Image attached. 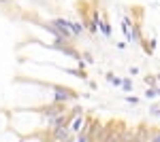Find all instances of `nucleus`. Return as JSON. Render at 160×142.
Instances as JSON below:
<instances>
[{
    "label": "nucleus",
    "mask_w": 160,
    "mask_h": 142,
    "mask_svg": "<svg viewBox=\"0 0 160 142\" xmlns=\"http://www.w3.org/2000/svg\"><path fill=\"white\" fill-rule=\"evenodd\" d=\"M51 91H53V102H58V104H66V102H75L79 95L75 89L71 87H62V85H51L49 87Z\"/></svg>",
    "instance_id": "1"
},
{
    "label": "nucleus",
    "mask_w": 160,
    "mask_h": 142,
    "mask_svg": "<svg viewBox=\"0 0 160 142\" xmlns=\"http://www.w3.org/2000/svg\"><path fill=\"white\" fill-rule=\"evenodd\" d=\"M51 24H53L56 28H58V30H60V34L64 36V40H66V43L75 38L73 32H71V25H73V21H71V19H64V17H56V19H51Z\"/></svg>",
    "instance_id": "2"
},
{
    "label": "nucleus",
    "mask_w": 160,
    "mask_h": 142,
    "mask_svg": "<svg viewBox=\"0 0 160 142\" xmlns=\"http://www.w3.org/2000/svg\"><path fill=\"white\" fill-rule=\"evenodd\" d=\"M49 136L53 138V142H75V134L71 131V127H56L49 131Z\"/></svg>",
    "instance_id": "3"
},
{
    "label": "nucleus",
    "mask_w": 160,
    "mask_h": 142,
    "mask_svg": "<svg viewBox=\"0 0 160 142\" xmlns=\"http://www.w3.org/2000/svg\"><path fill=\"white\" fill-rule=\"evenodd\" d=\"M152 130H154V127H148V125H139V127H135V142H149V138H152Z\"/></svg>",
    "instance_id": "4"
},
{
    "label": "nucleus",
    "mask_w": 160,
    "mask_h": 142,
    "mask_svg": "<svg viewBox=\"0 0 160 142\" xmlns=\"http://www.w3.org/2000/svg\"><path fill=\"white\" fill-rule=\"evenodd\" d=\"M83 125H86V117H83V115H79V117H75L73 121H71V131L77 136V134H81Z\"/></svg>",
    "instance_id": "5"
},
{
    "label": "nucleus",
    "mask_w": 160,
    "mask_h": 142,
    "mask_svg": "<svg viewBox=\"0 0 160 142\" xmlns=\"http://www.w3.org/2000/svg\"><path fill=\"white\" fill-rule=\"evenodd\" d=\"M120 142H135V127H124L120 134Z\"/></svg>",
    "instance_id": "6"
},
{
    "label": "nucleus",
    "mask_w": 160,
    "mask_h": 142,
    "mask_svg": "<svg viewBox=\"0 0 160 142\" xmlns=\"http://www.w3.org/2000/svg\"><path fill=\"white\" fill-rule=\"evenodd\" d=\"M98 30H100V34H102V36L111 38V25H109V21H107L105 17H100V19H98Z\"/></svg>",
    "instance_id": "7"
},
{
    "label": "nucleus",
    "mask_w": 160,
    "mask_h": 142,
    "mask_svg": "<svg viewBox=\"0 0 160 142\" xmlns=\"http://www.w3.org/2000/svg\"><path fill=\"white\" fill-rule=\"evenodd\" d=\"M83 28H86L90 34H98V24L92 21V17H83Z\"/></svg>",
    "instance_id": "8"
},
{
    "label": "nucleus",
    "mask_w": 160,
    "mask_h": 142,
    "mask_svg": "<svg viewBox=\"0 0 160 142\" xmlns=\"http://www.w3.org/2000/svg\"><path fill=\"white\" fill-rule=\"evenodd\" d=\"M130 28H132V30H130V34H132V43H143L145 38H143V34H141V25L132 24Z\"/></svg>",
    "instance_id": "9"
},
{
    "label": "nucleus",
    "mask_w": 160,
    "mask_h": 142,
    "mask_svg": "<svg viewBox=\"0 0 160 142\" xmlns=\"http://www.w3.org/2000/svg\"><path fill=\"white\" fill-rule=\"evenodd\" d=\"M141 45H143V51H145L148 55H152V53H154V49H156V45H158V43H156L154 38H149V40H143Z\"/></svg>",
    "instance_id": "10"
},
{
    "label": "nucleus",
    "mask_w": 160,
    "mask_h": 142,
    "mask_svg": "<svg viewBox=\"0 0 160 142\" xmlns=\"http://www.w3.org/2000/svg\"><path fill=\"white\" fill-rule=\"evenodd\" d=\"M107 81H109V85H113V87H122V76H115L113 72H107Z\"/></svg>",
    "instance_id": "11"
},
{
    "label": "nucleus",
    "mask_w": 160,
    "mask_h": 142,
    "mask_svg": "<svg viewBox=\"0 0 160 142\" xmlns=\"http://www.w3.org/2000/svg\"><path fill=\"white\" fill-rule=\"evenodd\" d=\"M71 32H73V36H81L83 32H86V28H83V24H79V21H73Z\"/></svg>",
    "instance_id": "12"
},
{
    "label": "nucleus",
    "mask_w": 160,
    "mask_h": 142,
    "mask_svg": "<svg viewBox=\"0 0 160 142\" xmlns=\"http://www.w3.org/2000/svg\"><path fill=\"white\" fill-rule=\"evenodd\" d=\"M143 83L148 85V87H152V89H156V87H160V85H158V79H156L154 74H148V76L143 79Z\"/></svg>",
    "instance_id": "13"
},
{
    "label": "nucleus",
    "mask_w": 160,
    "mask_h": 142,
    "mask_svg": "<svg viewBox=\"0 0 160 142\" xmlns=\"http://www.w3.org/2000/svg\"><path fill=\"white\" fill-rule=\"evenodd\" d=\"M122 89L126 91V94H130V91L135 89V83H132V79H124V81H122Z\"/></svg>",
    "instance_id": "14"
},
{
    "label": "nucleus",
    "mask_w": 160,
    "mask_h": 142,
    "mask_svg": "<svg viewBox=\"0 0 160 142\" xmlns=\"http://www.w3.org/2000/svg\"><path fill=\"white\" fill-rule=\"evenodd\" d=\"M81 62H86V64H94L92 53H90V51H81Z\"/></svg>",
    "instance_id": "15"
},
{
    "label": "nucleus",
    "mask_w": 160,
    "mask_h": 142,
    "mask_svg": "<svg viewBox=\"0 0 160 142\" xmlns=\"http://www.w3.org/2000/svg\"><path fill=\"white\" fill-rule=\"evenodd\" d=\"M75 142H92V138H90L88 134H77V136H75Z\"/></svg>",
    "instance_id": "16"
},
{
    "label": "nucleus",
    "mask_w": 160,
    "mask_h": 142,
    "mask_svg": "<svg viewBox=\"0 0 160 142\" xmlns=\"http://www.w3.org/2000/svg\"><path fill=\"white\" fill-rule=\"evenodd\" d=\"M124 100H126V102H128V104H132V106H137V104H139V102H141V100H139V98H137V95H126V98H124Z\"/></svg>",
    "instance_id": "17"
},
{
    "label": "nucleus",
    "mask_w": 160,
    "mask_h": 142,
    "mask_svg": "<svg viewBox=\"0 0 160 142\" xmlns=\"http://www.w3.org/2000/svg\"><path fill=\"white\" fill-rule=\"evenodd\" d=\"M143 95H145L148 100H154V98H156L158 94H156V89H152V87H148V89H145V94H143Z\"/></svg>",
    "instance_id": "18"
},
{
    "label": "nucleus",
    "mask_w": 160,
    "mask_h": 142,
    "mask_svg": "<svg viewBox=\"0 0 160 142\" xmlns=\"http://www.w3.org/2000/svg\"><path fill=\"white\" fill-rule=\"evenodd\" d=\"M149 142H160V130H152V138H149Z\"/></svg>",
    "instance_id": "19"
},
{
    "label": "nucleus",
    "mask_w": 160,
    "mask_h": 142,
    "mask_svg": "<svg viewBox=\"0 0 160 142\" xmlns=\"http://www.w3.org/2000/svg\"><path fill=\"white\" fill-rule=\"evenodd\" d=\"M149 115H152V117H158V112H160V106L158 104H152V106H149V110H148Z\"/></svg>",
    "instance_id": "20"
},
{
    "label": "nucleus",
    "mask_w": 160,
    "mask_h": 142,
    "mask_svg": "<svg viewBox=\"0 0 160 142\" xmlns=\"http://www.w3.org/2000/svg\"><path fill=\"white\" fill-rule=\"evenodd\" d=\"M115 47L120 49V51H124V49L128 47V43H126V40H122V43H115Z\"/></svg>",
    "instance_id": "21"
},
{
    "label": "nucleus",
    "mask_w": 160,
    "mask_h": 142,
    "mask_svg": "<svg viewBox=\"0 0 160 142\" xmlns=\"http://www.w3.org/2000/svg\"><path fill=\"white\" fill-rule=\"evenodd\" d=\"M128 72L135 76V74H139V68H137V66H130V68H128Z\"/></svg>",
    "instance_id": "22"
},
{
    "label": "nucleus",
    "mask_w": 160,
    "mask_h": 142,
    "mask_svg": "<svg viewBox=\"0 0 160 142\" xmlns=\"http://www.w3.org/2000/svg\"><path fill=\"white\" fill-rule=\"evenodd\" d=\"M88 85H90V89H98V85L94 83V81H90V79H88Z\"/></svg>",
    "instance_id": "23"
},
{
    "label": "nucleus",
    "mask_w": 160,
    "mask_h": 142,
    "mask_svg": "<svg viewBox=\"0 0 160 142\" xmlns=\"http://www.w3.org/2000/svg\"><path fill=\"white\" fill-rule=\"evenodd\" d=\"M13 0H0V4H11Z\"/></svg>",
    "instance_id": "24"
},
{
    "label": "nucleus",
    "mask_w": 160,
    "mask_h": 142,
    "mask_svg": "<svg viewBox=\"0 0 160 142\" xmlns=\"http://www.w3.org/2000/svg\"><path fill=\"white\" fill-rule=\"evenodd\" d=\"M158 119H160V112H158Z\"/></svg>",
    "instance_id": "25"
},
{
    "label": "nucleus",
    "mask_w": 160,
    "mask_h": 142,
    "mask_svg": "<svg viewBox=\"0 0 160 142\" xmlns=\"http://www.w3.org/2000/svg\"><path fill=\"white\" fill-rule=\"evenodd\" d=\"M158 47H160V45H158Z\"/></svg>",
    "instance_id": "26"
}]
</instances>
